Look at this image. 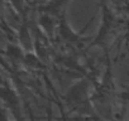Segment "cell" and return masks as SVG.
<instances>
[{
  "label": "cell",
  "mask_w": 129,
  "mask_h": 121,
  "mask_svg": "<svg viewBox=\"0 0 129 121\" xmlns=\"http://www.w3.org/2000/svg\"><path fill=\"white\" fill-rule=\"evenodd\" d=\"M103 24L100 27L99 34L96 35L94 43L91 45H100V47H105L110 40L111 37V30L115 29V20L111 15V13L109 12V9L104 5L103 7Z\"/></svg>",
  "instance_id": "cell-2"
},
{
  "label": "cell",
  "mask_w": 129,
  "mask_h": 121,
  "mask_svg": "<svg viewBox=\"0 0 129 121\" xmlns=\"http://www.w3.org/2000/svg\"><path fill=\"white\" fill-rule=\"evenodd\" d=\"M128 44H129V38H128Z\"/></svg>",
  "instance_id": "cell-3"
},
{
  "label": "cell",
  "mask_w": 129,
  "mask_h": 121,
  "mask_svg": "<svg viewBox=\"0 0 129 121\" xmlns=\"http://www.w3.org/2000/svg\"><path fill=\"white\" fill-rule=\"evenodd\" d=\"M66 103L70 112L92 113V97L90 96V83L87 80L76 82L66 95Z\"/></svg>",
  "instance_id": "cell-1"
}]
</instances>
